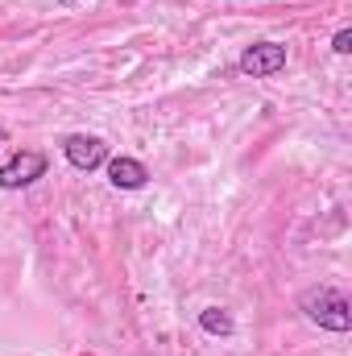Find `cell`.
Segmentation results:
<instances>
[{"label": "cell", "mask_w": 352, "mask_h": 356, "mask_svg": "<svg viewBox=\"0 0 352 356\" xmlns=\"http://www.w3.org/2000/svg\"><path fill=\"white\" fill-rule=\"evenodd\" d=\"M298 311L311 323H319L323 332H349L352 327V307L336 286H311V290H303Z\"/></svg>", "instance_id": "1"}, {"label": "cell", "mask_w": 352, "mask_h": 356, "mask_svg": "<svg viewBox=\"0 0 352 356\" xmlns=\"http://www.w3.org/2000/svg\"><path fill=\"white\" fill-rule=\"evenodd\" d=\"M42 175H46V154L21 149V154H13V158L0 166V191H21V186L38 182Z\"/></svg>", "instance_id": "2"}, {"label": "cell", "mask_w": 352, "mask_h": 356, "mask_svg": "<svg viewBox=\"0 0 352 356\" xmlns=\"http://www.w3.org/2000/svg\"><path fill=\"white\" fill-rule=\"evenodd\" d=\"M245 75H253V79H269V75H278L282 67H286V46L282 42H253L245 54H241V63H237Z\"/></svg>", "instance_id": "3"}, {"label": "cell", "mask_w": 352, "mask_h": 356, "mask_svg": "<svg viewBox=\"0 0 352 356\" xmlns=\"http://www.w3.org/2000/svg\"><path fill=\"white\" fill-rule=\"evenodd\" d=\"M63 154H67V162H71L75 170H88V175L108 162V145H104L99 137H91V133H75V137H67V141H63Z\"/></svg>", "instance_id": "4"}, {"label": "cell", "mask_w": 352, "mask_h": 356, "mask_svg": "<svg viewBox=\"0 0 352 356\" xmlns=\"http://www.w3.org/2000/svg\"><path fill=\"white\" fill-rule=\"evenodd\" d=\"M108 166V182L116 186V191H141L145 182H150V170L137 162V158H112V162H104Z\"/></svg>", "instance_id": "5"}, {"label": "cell", "mask_w": 352, "mask_h": 356, "mask_svg": "<svg viewBox=\"0 0 352 356\" xmlns=\"http://www.w3.org/2000/svg\"><path fill=\"white\" fill-rule=\"evenodd\" d=\"M199 327H203L207 336H232V332H237V323H232V315H228L224 307H203V311H199Z\"/></svg>", "instance_id": "6"}, {"label": "cell", "mask_w": 352, "mask_h": 356, "mask_svg": "<svg viewBox=\"0 0 352 356\" xmlns=\"http://www.w3.org/2000/svg\"><path fill=\"white\" fill-rule=\"evenodd\" d=\"M332 50H336V54H352V29H336Z\"/></svg>", "instance_id": "7"}]
</instances>
